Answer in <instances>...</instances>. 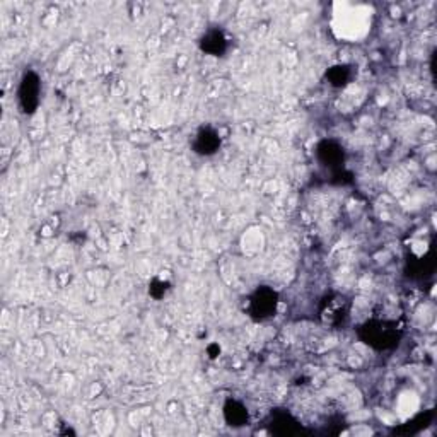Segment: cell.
Returning <instances> with one entry per match:
<instances>
[{
	"label": "cell",
	"instance_id": "1",
	"mask_svg": "<svg viewBox=\"0 0 437 437\" xmlns=\"http://www.w3.org/2000/svg\"><path fill=\"white\" fill-rule=\"evenodd\" d=\"M359 337L369 347L376 348V350H386V348H393L394 345H398L401 338V328L396 320L376 318L361 326Z\"/></svg>",
	"mask_w": 437,
	"mask_h": 437
},
{
	"label": "cell",
	"instance_id": "4",
	"mask_svg": "<svg viewBox=\"0 0 437 437\" xmlns=\"http://www.w3.org/2000/svg\"><path fill=\"white\" fill-rule=\"evenodd\" d=\"M221 147V137L216 130L212 128H202L195 135V142H193V149L200 156H212L216 154Z\"/></svg>",
	"mask_w": 437,
	"mask_h": 437
},
{
	"label": "cell",
	"instance_id": "2",
	"mask_svg": "<svg viewBox=\"0 0 437 437\" xmlns=\"http://www.w3.org/2000/svg\"><path fill=\"white\" fill-rule=\"evenodd\" d=\"M278 306V295L273 289L267 287H258L248 299V313L253 320H269L270 316L275 315Z\"/></svg>",
	"mask_w": 437,
	"mask_h": 437
},
{
	"label": "cell",
	"instance_id": "8",
	"mask_svg": "<svg viewBox=\"0 0 437 437\" xmlns=\"http://www.w3.org/2000/svg\"><path fill=\"white\" fill-rule=\"evenodd\" d=\"M224 418L232 427H243L248 424V410L239 401L229 400L224 407Z\"/></svg>",
	"mask_w": 437,
	"mask_h": 437
},
{
	"label": "cell",
	"instance_id": "3",
	"mask_svg": "<svg viewBox=\"0 0 437 437\" xmlns=\"http://www.w3.org/2000/svg\"><path fill=\"white\" fill-rule=\"evenodd\" d=\"M19 107L23 113H34L38 104H40V94H41V80L36 72L30 70L23 76L19 86Z\"/></svg>",
	"mask_w": 437,
	"mask_h": 437
},
{
	"label": "cell",
	"instance_id": "6",
	"mask_svg": "<svg viewBox=\"0 0 437 437\" xmlns=\"http://www.w3.org/2000/svg\"><path fill=\"white\" fill-rule=\"evenodd\" d=\"M200 48L212 56H221L227 50V38L221 30H210L200 38Z\"/></svg>",
	"mask_w": 437,
	"mask_h": 437
},
{
	"label": "cell",
	"instance_id": "5",
	"mask_svg": "<svg viewBox=\"0 0 437 437\" xmlns=\"http://www.w3.org/2000/svg\"><path fill=\"white\" fill-rule=\"evenodd\" d=\"M347 311H348V304L347 301H345V298H341V295H335V298L326 299V301L323 302L322 318L325 320L326 323H330V325H337V323H340L341 320L347 316Z\"/></svg>",
	"mask_w": 437,
	"mask_h": 437
},
{
	"label": "cell",
	"instance_id": "9",
	"mask_svg": "<svg viewBox=\"0 0 437 437\" xmlns=\"http://www.w3.org/2000/svg\"><path fill=\"white\" fill-rule=\"evenodd\" d=\"M328 80H330L331 86H344V84L348 82L350 79V69L345 65H337V67H331L330 70L326 72Z\"/></svg>",
	"mask_w": 437,
	"mask_h": 437
},
{
	"label": "cell",
	"instance_id": "7",
	"mask_svg": "<svg viewBox=\"0 0 437 437\" xmlns=\"http://www.w3.org/2000/svg\"><path fill=\"white\" fill-rule=\"evenodd\" d=\"M318 157L328 168H335L344 163V149L333 140H325L318 147Z\"/></svg>",
	"mask_w": 437,
	"mask_h": 437
},
{
	"label": "cell",
	"instance_id": "10",
	"mask_svg": "<svg viewBox=\"0 0 437 437\" xmlns=\"http://www.w3.org/2000/svg\"><path fill=\"white\" fill-rule=\"evenodd\" d=\"M168 289H169L168 282L163 280V278H154L153 284H150V287H149V294L153 295V298L161 299L166 294V291H168Z\"/></svg>",
	"mask_w": 437,
	"mask_h": 437
}]
</instances>
